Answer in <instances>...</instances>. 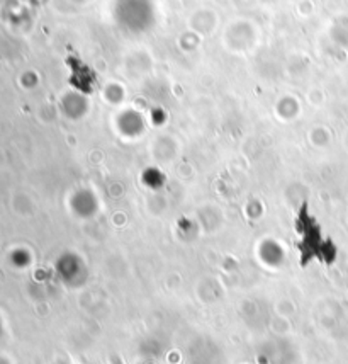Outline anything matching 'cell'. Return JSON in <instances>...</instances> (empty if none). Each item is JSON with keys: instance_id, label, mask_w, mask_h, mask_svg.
Returning <instances> with one entry per match:
<instances>
[{"instance_id": "1", "label": "cell", "mask_w": 348, "mask_h": 364, "mask_svg": "<svg viewBox=\"0 0 348 364\" xmlns=\"http://www.w3.org/2000/svg\"><path fill=\"white\" fill-rule=\"evenodd\" d=\"M4 333V323H2V318H0V337H2Z\"/></svg>"}]
</instances>
